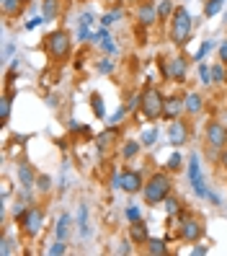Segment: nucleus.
I'll return each instance as SVG.
<instances>
[{
    "mask_svg": "<svg viewBox=\"0 0 227 256\" xmlns=\"http://www.w3.org/2000/svg\"><path fill=\"white\" fill-rule=\"evenodd\" d=\"M173 189V178H171V171H158L150 178H145V189H142V197L150 207H158L163 204V200L171 194Z\"/></svg>",
    "mask_w": 227,
    "mask_h": 256,
    "instance_id": "obj_1",
    "label": "nucleus"
},
{
    "mask_svg": "<svg viewBox=\"0 0 227 256\" xmlns=\"http://www.w3.org/2000/svg\"><path fill=\"white\" fill-rule=\"evenodd\" d=\"M191 28H194L191 13L184 6H178L173 10V16H171V42L176 44V47H186V42L191 36Z\"/></svg>",
    "mask_w": 227,
    "mask_h": 256,
    "instance_id": "obj_2",
    "label": "nucleus"
},
{
    "mask_svg": "<svg viewBox=\"0 0 227 256\" xmlns=\"http://www.w3.org/2000/svg\"><path fill=\"white\" fill-rule=\"evenodd\" d=\"M163 106H165V96L158 86H147L142 91V116L147 119V122H155V119L163 116Z\"/></svg>",
    "mask_w": 227,
    "mask_h": 256,
    "instance_id": "obj_3",
    "label": "nucleus"
},
{
    "mask_svg": "<svg viewBox=\"0 0 227 256\" xmlns=\"http://www.w3.org/2000/svg\"><path fill=\"white\" fill-rule=\"evenodd\" d=\"M44 50H47V54L52 60H65L72 50V39L65 28H54V32L47 34V39H44Z\"/></svg>",
    "mask_w": 227,
    "mask_h": 256,
    "instance_id": "obj_4",
    "label": "nucleus"
},
{
    "mask_svg": "<svg viewBox=\"0 0 227 256\" xmlns=\"http://www.w3.org/2000/svg\"><path fill=\"white\" fill-rule=\"evenodd\" d=\"M18 228L26 238H39L44 230V210L41 207H26V212L18 218Z\"/></svg>",
    "mask_w": 227,
    "mask_h": 256,
    "instance_id": "obj_5",
    "label": "nucleus"
},
{
    "mask_svg": "<svg viewBox=\"0 0 227 256\" xmlns=\"http://www.w3.org/2000/svg\"><path fill=\"white\" fill-rule=\"evenodd\" d=\"M186 174H189V182H191V189H194V194L199 200H209V186H207V182H204V174H202V163H199V156H191L189 158V168H186Z\"/></svg>",
    "mask_w": 227,
    "mask_h": 256,
    "instance_id": "obj_6",
    "label": "nucleus"
},
{
    "mask_svg": "<svg viewBox=\"0 0 227 256\" xmlns=\"http://www.w3.org/2000/svg\"><path fill=\"white\" fill-rule=\"evenodd\" d=\"M204 238V222L196 220L194 215L181 220L178 225V240H186V244H199V240Z\"/></svg>",
    "mask_w": 227,
    "mask_h": 256,
    "instance_id": "obj_7",
    "label": "nucleus"
},
{
    "mask_svg": "<svg viewBox=\"0 0 227 256\" xmlns=\"http://www.w3.org/2000/svg\"><path fill=\"white\" fill-rule=\"evenodd\" d=\"M119 178H122V192H127V194H140L145 189L142 171H137V168H122Z\"/></svg>",
    "mask_w": 227,
    "mask_h": 256,
    "instance_id": "obj_8",
    "label": "nucleus"
},
{
    "mask_svg": "<svg viewBox=\"0 0 227 256\" xmlns=\"http://www.w3.org/2000/svg\"><path fill=\"white\" fill-rule=\"evenodd\" d=\"M204 134H207L209 148H215V150H225L227 148V127L222 122H207Z\"/></svg>",
    "mask_w": 227,
    "mask_h": 256,
    "instance_id": "obj_9",
    "label": "nucleus"
},
{
    "mask_svg": "<svg viewBox=\"0 0 227 256\" xmlns=\"http://www.w3.org/2000/svg\"><path fill=\"white\" fill-rule=\"evenodd\" d=\"M168 142L173 148H181L189 142V122H184V119H173V122L168 124Z\"/></svg>",
    "mask_w": 227,
    "mask_h": 256,
    "instance_id": "obj_10",
    "label": "nucleus"
},
{
    "mask_svg": "<svg viewBox=\"0 0 227 256\" xmlns=\"http://www.w3.org/2000/svg\"><path fill=\"white\" fill-rule=\"evenodd\" d=\"M16 174H18V184H21V189L23 192H31L34 186H36V171H34V166L31 163H28V160H18L16 163Z\"/></svg>",
    "mask_w": 227,
    "mask_h": 256,
    "instance_id": "obj_11",
    "label": "nucleus"
},
{
    "mask_svg": "<svg viewBox=\"0 0 227 256\" xmlns=\"http://www.w3.org/2000/svg\"><path fill=\"white\" fill-rule=\"evenodd\" d=\"M158 18H160V16H158V6L153 3V0H142V3L137 6V21H140L142 28L155 26Z\"/></svg>",
    "mask_w": 227,
    "mask_h": 256,
    "instance_id": "obj_12",
    "label": "nucleus"
},
{
    "mask_svg": "<svg viewBox=\"0 0 227 256\" xmlns=\"http://www.w3.org/2000/svg\"><path fill=\"white\" fill-rule=\"evenodd\" d=\"M186 112V98L184 96H165V106H163V119H178L181 114Z\"/></svg>",
    "mask_w": 227,
    "mask_h": 256,
    "instance_id": "obj_13",
    "label": "nucleus"
},
{
    "mask_svg": "<svg viewBox=\"0 0 227 256\" xmlns=\"http://www.w3.org/2000/svg\"><path fill=\"white\" fill-rule=\"evenodd\" d=\"M116 142H122V130H119V124H109V127H106L98 138H96L98 150H109V148H114Z\"/></svg>",
    "mask_w": 227,
    "mask_h": 256,
    "instance_id": "obj_14",
    "label": "nucleus"
},
{
    "mask_svg": "<svg viewBox=\"0 0 227 256\" xmlns=\"http://www.w3.org/2000/svg\"><path fill=\"white\" fill-rule=\"evenodd\" d=\"M186 70H189V57L186 54L171 57V80L173 83H186Z\"/></svg>",
    "mask_w": 227,
    "mask_h": 256,
    "instance_id": "obj_15",
    "label": "nucleus"
},
{
    "mask_svg": "<svg viewBox=\"0 0 227 256\" xmlns=\"http://www.w3.org/2000/svg\"><path fill=\"white\" fill-rule=\"evenodd\" d=\"M129 240L134 246H145L150 240V228L145 220H137V222H129Z\"/></svg>",
    "mask_w": 227,
    "mask_h": 256,
    "instance_id": "obj_16",
    "label": "nucleus"
},
{
    "mask_svg": "<svg viewBox=\"0 0 227 256\" xmlns=\"http://www.w3.org/2000/svg\"><path fill=\"white\" fill-rule=\"evenodd\" d=\"M13 96H16V91H13V86H5V94L3 98H0V124H8L10 119V104H13Z\"/></svg>",
    "mask_w": 227,
    "mask_h": 256,
    "instance_id": "obj_17",
    "label": "nucleus"
},
{
    "mask_svg": "<svg viewBox=\"0 0 227 256\" xmlns=\"http://www.w3.org/2000/svg\"><path fill=\"white\" fill-rule=\"evenodd\" d=\"M140 150H142V142L140 140H124L122 148H119V153H122L124 160H134L140 156Z\"/></svg>",
    "mask_w": 227,
    "mask_h": 256,
    "instance_id": "obj_18",
    "label": "nucleus"
},
{
    "mask_svg": "<svg viewBox=\"0 0 227 256\" xmlns=\"http://www.w3.org/2000/svg\"><path fill=\"white\" fill-rule=\"evenodd\" d=\"M59 10H62V0H41V13L47 21L59 18Z\"/></svg>",
    "mask_w": 227,
    "mask_h": 256,
    "instance_id": "obj_19",
    "label": "nucleus"
},
{
    "mask_svg": "<svg viewBox=\"0 0 227 256\" xmlns=\"http://www.w3.org/2000/svg\"><path fill=\"white\" fill-rule=\"evenodd\" d=\"M184 98H186V114L196 116V114H199V112L204 109V98H202V94L191 91V94H186Z\"/></svg>",
    "mask_w": 227,
    "mask_h": 256,
    "instance_id": "obj_20",
    "label": "nucleus"
},
{
    "mask_svg": "<svg viewBox=\"0 0 227 256\" xmlns=\"http://www.w3.org/2000/svg\"><path fill=\"white\" fill-rule=\"evenodd\" d=\"M145 251L153 254V256H165V254H171V251H168V240H165V238H150L147 244H145Z\"/></svg>",
    "mask_w": 227,
    "mask_h": 256,
    "instance_id": "obj_21",
    "label": "nucleus"
},
{
    "mask_svg": "<svg viewBox=\"0 0 227 256\" xmlns=\"http://www.w3.org/2000/svg\"><path fill=\"white\" fill-rule=\"evenodd\" d=\"M78 228H80V238H88L90 236V225H88V204L80 202V210H78Z\"/></svg>",
    "mask_w": 227,
    "mask_h": 256,
    "instance_id": "obj_22",
    "label": "nucleus"
},
{
    "mask_svg": "<svg viewBox=\"0 0 227 256\" xmlns=\"http://www.w3.org/2000/svg\"><path fill=\"white\" fill-rule=\"evenodd\" d=\"M67 233H70V215L62 212V215H59V220H57V225H54V236H57L59 240H65Z\"/></svg>",
    "mask_w": 227,
    "mask_h": 256,
    "instance_id": "obj_23",
    "label": "nucleus"
},
{
    "mask_svg": "<svg viewBox=\"0 0 227 256\" xmlns=\"http://www.w3.org/2000/svg\"><path fill=\"white\" fill-rule=\"evenodd\" d=\"M222 8H225V0H204V16H207V18L220 16Z\"/></svg>",
    "mask_w": 227,
    "mask_h": 256,
    "instance_id": "obj_24",
    "label": "nucleus"
},
{
    "mask_svg": "<svg viewBox=\"0 0 227 256\" xmlns=\"http://www.w3.org/2000/svg\"><path fill=\"white\" fill-rule=\"evenodd\" d=\"M158 138H160V130L158 127H150V130H142L140 142H142V148H153L158 142Z\"/></svg>",
    "mask_w": 227,
    "mask_h": 256,
    "instance_id": "obj_25",
    "label": "nucleus"
},
{
    "mask_svg": "<svg viewBox=\"0 0 227 256\" xmlns=\"http://www.w3.org/2000/svg\"><path fill=\"white\" fill-rule=\"evenodd\" d=\"M90 109H93V116L96 119H106V104H103V96L101 94L90 96Z\"/></svg>",
    "mask_w": 227,
    "mask_h": 256,
    "instance_id": "obj_26",
    "label": "nucleus"
},
{
    "mask_svg": "<svg viewBox=\"0 0 227 256\" xmlns=\"http://www.w3.org/2000/svg\"><path fill=\"white\" fill-rule=\"evenodd\" d=\"M23 6H26V0H3V13L5 16H18Z\"/></svg>",
    "mask_w": 227,
    "mask_h": 256,
    "instance_id": "obj_27",
    "label": "nucleus"
},
{
    "mask_svg": "<svg viewBox=\"0 0 227 256\" xmlns=\"http://www.w3.org/2000/svg\"><path fill=\"white\" fill-rule=\"evenodd\" d=\"M163 207H165V212H168L171 218H173V215H178L181 210H184V204H181V202L173 197V194H168V197L163 200Z\"/></svg>",
    "mask_w": 227,
    "mask_h": 256,
    "instance_id": "obj_28",
    "label": "nucleus"
},
{
    "mask_svg": "<svg viewBox=\"0 0 227 256\" xmlns=\"http://www.w3.org/2000/svg\"><path fill=\"white\" fill-rule=\"evenodd\" d=\"M212 80H215L217 86H225V80H227V65L225 62L212 65Z\"/></svg>",
    "mask_w": 227,
    "mask_h": 256,
    "instance_id": "obj_29",
    "label": "nucleus"
},
{
    "mask_svg": "<svg viewBox=\"0 0 227 256\" xmlns=\"http://www.w3.org/2000/svg\"><path fill=\"white\" fill-rule=\"evenodd\" d=\"M199 83H202L204 88L215 86V80H212V68H209L207 62H199Z\"/></svg>",
    "mask_w": 227,
    "mask_h": 256,
    "instance_id": "obj_30",
    "label": "nucleus"
},
{
    "mask_svg": "<svg viewBox=\"0 0 227 256\" xmlns=\"http://www.w3.org/2000/svg\"><path fill=\"white\" fill-rule=\"evenodd\" d=\"M165 168H168L171 174L184 171V156H181V153H173V156L168 158V163H165Z\"/></svg>",
    "mask_w": 227,
    "mask_h": 256,
    "instance_id": "obj_31",
    "label": "nucleus"
},
{
    "mask_svg": "<svg viewBox=\"0 0 227 256\" xmlns=\"http://www.w3.org/2000/svg\"><path fill=\"white\" fill-rule=\"evenodd\" d=\"M173 10H176V6L171 3V0H160V3H158V16L160 18H171Z\"/></svg>",
    "mask_w": 227,
    "mask_h": 256,
    "instance_id": "obj_32",
    "label": "nucleus"
},
{
    "mask_svg": "<svg viewBox=\"0 0 227 256\" xmlns=\"http://www.w3.org/2000/svg\"><path fill=\"white\" fill-rule=\"evenodd\" d=\"M44 254H49V256H62V254H67V244L57 238L52 246H47V251H44Z\"/></svg>",
    "mask_w": 227,
    "mask_h": 256,
    "instance_id": "obj_33",
    "label": "nucleus"
},
{
    "mask_svg": "<svg viewBox=\"0 0 227 256\" xmlns=\"http://www.w3.org/2000/svg\"><path fill=\"white\" fill-rule=\"evenodd\" d=\"M212 50H215V42H212V39H204V42H202V47H199V52L194 54V60H196V62H202V60H204Z\"/></svg>",
    "mask_w": 227,
    "mask_h": 256,
    "instance_id": "obj_34",
    "label": "nucleus"
},
{
    "mask_svg": "<svg viewBox=\"0 0 227 256\" xmlns=\"http://www.w3.org/2000/svg\"><path fill=\"white\" fill-rule=\"evenodd\" d=\"M36 189H39L41 194L52 192V178H49L47 174H39V176H36Z\"/></svg>",
    "mask_w": 227,
    "mask_h": 256,
    "instance_id": "obj_35",
    "label": "nucleus"
},
{
    "mask_svg": "<svg viewBox=\"0 0 227 256\" xmlns=\"http://www.w3.org/2000/svg\"><path fill=\"white\" fill-rule=\"evenodd\" d=\"M13 251H16V248H13V240H10V236L3 230V238H0V254H3V256H10Z\"/></svg>",
    "mask_w": 227,
    "mask_h": 256,
    "instance_id": "obj_36",
    "label": "nucleus"
},
{
    "mask_svg": "<svg viewBox=\"0 0 227 256\" xmlns=\"http://www.w3.org/2000/svg\"><path fill=\"white\" fill-rule=\"evenodd\" d=\"M127 114H129V112H127V106H119V109H116V112H114L109 119H106V124H122Z\"/></svg>",
    "mask_w": 227,
    "mask_h": 256,
    "instance_id": "obj_37",
    "label": "nucleus"
},
{
    "mask_svg": "<svg viewBox=\"0 0 227 256\" xmlns=\"http://www.w3.org/2000/svg\"><path fill=\"white\" fill-rule=\"evenodd\" d=\"M124 106H127V112H137V109L142 106V94H137V91H134V94L127 98V104H124Z\"/></svg>",
    "mask_w": 227,
    "mask_h": 256,
    "instance_id": "obj_38",
    "label": "nucleus"
},
{
    "mask_svg": "<svg viewBox=\"0 0 227 256\" xmlns=\"http://www.w3.org/2000/svg\"><path fill=\"white\" fill-rule=\"evenodd\" d=\"M158 68H160L163 80H171V60L168 57H158Z\"/></svg>",
    "mask_w": 227,
    "mask_h": 256,
    "instance_id": "obj_39",
    "label": "nucleus"
},
{
    "mask_svg": "<svg viewBox=\"0 0 227 256\" xmlns=\"http://www.w3.org/2000/svg\"><path fill=\"white\" fill-rule=\"evenodd\" d=\"M106 39H111V34H109V26H101V28H96L93 36H90V42H93V44H101V42H106Z\"/></svg>",
    "mask_w": 227,
    "mask_h": 256,
    "instance_id": "obj_40",
    "label": "nucleus"
},
{
    "mask_svg": "<svg viewBox=\"0 0 227 256\" xmlns=\"http://www.w3.org/2000/svg\"><path fill=\"white\" fill-rule=\"evenodd\" d=\"M124 215H127V220H129V222H137V220H142V210H140L137 204H129Z\"/></svg>",
    "mask_w": 227,
    "mask_h": 256,
    "instance_id": "obj_41",
    "label": "nucleus"
},
{
    "mask_svg": "<svg viewBox=\"0 0 227 256\" xmlns=\"http://www.w3.org/2000/svg\"><path fill=\"white\" fill-rule=\"evenodd\" d=\"M119 16H122V10H111V13H103V16H101V26H111L114 21H119Z\"/></svg>",
    "mask_w": 227,
    "mask_h": 256,
    "instance_id": "obj_42",
    "label": "nucleus"
},
{
    "mask_svg": "<svg viewBox=\"0 0 227 256\" xmlns=\"http://www.w3.org/2000/svg\"><path fill=\"white\" fill-rule=\"evenodd\" d=\"M78 42H88L90 36H93V32H90V26H83V24H78Z\"/></svg>",
    "mask_w": 227,
    "mask_h": 256,
    "instance_id": "obj_43",
    "label": "nucleus"
},
{
    "mask_svg": "<svg viewBox=\"0 0 227 256\" xmlns=\"http://www.w3.org/2000/svg\"><path fill=\"white\" fill-rule=\"evenodd\" d=\"M111 70H114V62H111L109 57H103L101 62H98V72H101V75H109Z\"/></svg>",
    "mask_w": 227,
    "mask_h": 256,
    "instance_id": "obj_44",
    "label": "nucleus"
},
{
    "mask_svg": "<svg viewBox=\"0 0 227 256\" xmlns=\"http://www.w3.org/2000/svg\"><path fill=\"white\" fill-rule=\"evenodd\" d=\"M44 21H47V18H44V13H41V16H36V18H31V21H26V28H28V32H34V28H39Z\"/></svg>",
    "mask_w": 227,
    "mask_h": 256,
    "instance_id": "obj_45",
    "label": "nucleus"
},
{
    "mask_svg": "<svg viewBox=\"0 0 227 256\" xmlns=\"http://www.w3.org/2000/svg\"><path fill=\"white\" fill-rule=\"evenodd\" d=\"M78 24H83V26H93V13H80V21Z\"/></svg>",
    "mask_w": 227,
    "mask_h": 256,
    "instance_id": "obj_46",
    "label": "nucleus"
},
{
    "mask_svg": "<svg viewBox=\"0 0 227 256\" xmlns=\"http://www.w3.org/2000/svg\"><path fill=\"white\" fill-rule=\"evenodd\" d=\"M101 50H103V52H109V54H111V52H116V44H114L111 39H106V42H101Z\"/></svg>",
    "mask_w": 227,
    "mask_h": 256,
    "instance_id": "obj_47",
    "label": "nucleus"
},
{
    "mask_svg": "<svg viewBox=\"0 0 227 256\" xmlns=\"http://www.w3.org/2000/svg\"><path fill=\"white\" fill-rule=\"evenodd\" d=\"M191 254H194V256H207V254H209V248H207V246H194V248H191Z\"/></svg>",
    "mask_w": 227,
    "mask_h": 256,
    "instance_id": "obj_48",
    "label": "nucleus"
},
{
    "mask_svg": "<svg viewBox=\"0 0 227 256\" xmlns=\"http://www.w3.org/2000/svg\"><path fill=\"white\" fill-rule=\"evenodd\" d=\"M220 57H222V62L227 65V39H225V42L220 44Z\"/></svg>",
    "mask_w": 227,
    "mask_h": 256,
    "instance_id": "obj_49",
    "label": "nucleus"
},
{
    "mask_svg": "<svg viewBox=\"0 0 227 256\" xmlns=\"http://www.w3.org/2000/svg\"><path fill=\"white\" fill-rule=\"evenodd\" d=\"M220 163H222V168H225V174H227V148L220 150Z\"/></svg>",
    "mask_w": 227,
    "mask_h": 256,
    "instance_id": "obj_50",
    "label": "nucleus"
},
{
    "mask_svg": "<svg viewBox=\"0 0 227 256\" xmlns=\"http://www.w3.org/2000/svg\"><path fill=\"white\" fill-rule=\"evenodd\" d=\"M10 52H13V44H5V50H3V57L8 60V57H10ZM5 60H3V62H5Z\"/></svg>",
    "mask_w": 227,
    "mask_h": 256,
    "instance_id": "obj_51",
    "label": "nucleus"
},
{
    "mask_svg": "<svg viewBox=\"0 0 227 256\" xmlns=\"http://www.w3.org/2000/svg\"><path fill=\"white\" fill-rule=\"evenodd\" d=\"M116 251H119V254H132V248H129V244H122V246H119Z\"/></svg>",
    "mask_w": 227,
    "mask_h": 256,
    "instance_id": "obj_52",
    "label": "nucleus"
},
{
    "mask_svg": "<svg viewBox=\"0 0 227 256\" xmlns=\"http://www.w3.org/2000/svg\"><path fill=\"white\" fill-rule=\"evenodd\" d=\"M220 122H222V124H225V127H227V112H225V114H222V119H220Z\"/></svg>",
    "mask_w": 227,
    "mask_h": 256,
    "instance_id": "obj_53",
    "label": "nucleus"
},
{
    "mask_svg": "<svg viewBox=\"0 0 227 256\" xmlns=\"http://www.w3.org/2000/svg\"><path fill=\"white\" fill-rule=\"evenodd\" d=\"M225 18H227V13H225Z\"/></svg>",
    "mask_w": 227,
    "mask_h": 256,
    "instance_id": "obj_54",
    "label": "nucleus"
},
{
    "mask_svg": "<svg viewBox=\"0 0 227 256\" xmlns=\"http://www.w3.org/2000/svg\"><path fill=\"white\" fill-rule=\"evenodd\" d=\"M0 3H3V0H0Z\"/></svg>",
    "mask_w": 227,
    "mask_h": 256,
    "instance_id": "obj_55",
    "label": "nucleus"
}]
</instances>
